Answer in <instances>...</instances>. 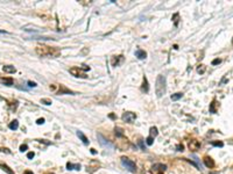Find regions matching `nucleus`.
<instances>
[{
	"mask_svg": "<svg viewBox=\"0 0 233 174\" xmlns=\"http://www.w3.org/2000/svg\"><path fill=\"white\" fill-rule=\"evenodd\" d=\"M114 130H115V135L118 136V137H122V136H124V132H122V129H121V128L117 127Z\"/></svg>",
	"mask_w": 233,
	"mask_h": 174,
	"instance_id": "nucleus-24",
	"label": "nucleus"
},
{
	"mask_svg": "<svg viewBox=\"0 0 233 174\" xmlns=\"http://www.w3.org/2000/svg\"><path fill=\"white\" fill-rule=\"evenodd\" d=\"M36 52L39 56H42V57H56L60 53L58 50H55L51 46H48V45H37Z\"/></svg>",
	"mask_w": 233,
	"mask_h": 174,
	"instance_id": "nucleus-2",
	"label": "nucleus"
},
{
	"mask_svg": "<svg viewBox=\"0 0 233 174\" xmlns=\"http://www.w3.org/2000/svg\"><path fill=\"white\" fill-rule=\"evenodd\" d=\"M97 138H98V142H99V144L103 146L104 148H108L110 151H113V148L114 146L111 144V143L107 141L106 138L104 137V136L101 135V134H97Z\"/></svg>",
	"mask_w": 233,
	"mask_h": 174,
	"instance_id": "nucleus-4",
	"label": "nucleus"
},
{
	"mask_svg": "<svg viewBox=\"0 0 233 174\" xmlns=\"http://www.w3.org/2000/svg\"><path fill=\"white\" fill-rule=\"evenodd\" d=\"M121 165L126 168L127 171H129V172H132V173H135V172H136V165H135V162H134L133 160H131L129 158H127V157H121Z\"/></svg>",
	"mask_w": 233,
	"mask_h": 174,
	"instance_id": "nucleus-3",
	"label": "nucleus"
},
{
	"mask_svg": "<svg viewBox=\"0 0 233 174\" xmlns=\"http://www.w3.org/2000/svg\"><path fill=\"white\" fill-rule=\"evenodd\" d=\"M67 168L69 169V171H71V169H77V171H79L80 165H73V164H71V162H68Z\"/></svg>",
	"mask_w": 233,
	"mask_h": 174,
	"instance_id": "nucleus-16",
	"label": "nucleus"
},
{
	"mask_svg": "<svg viewBox=\"0 0 233 174\" xmlns=\"http://www.w3.org/2000/svg\"><path fill=\"white\" fill-rule=\"evenodd\" d=\"M8 128L11 130H16L19 128V122H18L16 120H14V121H12V122L8 124Z\"/></svg>",
	"mask_w": 233,
	"mask_h": 174,
	"instance_id": "nucleus-15",
	"label": "nucleus"
},
{
	"mask_svg": "<svg viewBox=\"0 0 233 174\" xmlns=\"http://www.w3.org/2000/svg\"><path fill=\"white\" fill-rule=\"evenodd\" d=\"M200 148V143L198 141H196V139H192V141H190L189 143V148L191 150V151H197V150H199Z\"/></svg>",
	"mask_w": 233,
	"mask_h": 174,
	"instance_id": "nucleus-7",
	"label": "nucleus"
},
{
	"mask_svg": "<svg viewBox=\"0 0 233 174\" xmlns=\"http://www.w3.org/2000/svg\"><path fill=\"white\" fill-rule=\"evenodd\" d=\"M135 57L138 58V59H145L147 57V53L145 50H141V49H138L136 51H135Z\"/></svg>",
	"mask_w": 233,
	"mask_h": 174,
	"instance_id": "nucleus-9",
	"label": "nucleus"
},
{
	"mask_svg": "<svg viewBox=\"0 0 233 174\" xmlns=\"http://www.w3.org/2000/svg\"><path fill=\"white\" fill-rule=\"evenodd\" d=\"M141 90L145 92V93H148L149 92V86H148V80H147L146 77H143V84H142V87H141Z\"/></svg>",
	"mask_w": 233,
	"mask_h": 174,
	"instance_id": "nucleus-14",
	"label": "nucleus"
},
{
	"mask_svg": "<svg viewBox=\"0 0 233 174\" xmlns=\"http://www.w3.org/2000/svg\"><path fill=\"white\" fill-rule=\"evenodd\" d=\"M56 93H57V94H73L72 92L68 90V88L65 87V86H64V85H61V86H60V90H58V92H56Z\"/></svg>",
	"mask_w": 233,
	"mask_h": 174,
	"instance_id": "nucleus-12",
	"label": "nucleus"
},
{
	"mask_svg": "<svg viewBox=\"0 0 233 174\" xmlns=\"http://www.w3.org/2000/svg\"><path fill=\"white\" fill-rule=\"evenodd\" d=\"M232 44H233V39H232Z\"/></svg>",
	"mask_w": 233,
	"mask_h": 174,
	"instance_id": "nucleus-40",
	"label": "nucleus"
},
{
	"mask_svg": "<svg viewBox=\"0 0 233 174\" xmlns=\"http://www.w3.org/2000/svg\"><path fill=\"white\" fill-rule=\"evenodd\" d=\"M182 97H183V93H175V94H173V95L170 97V99H171L173 101H177V100H180Z\"/></svg>",
	"mask_w": 233,
	"mask_h": 174,
	"instance_id": "nucleus-18",
	"label": "nucleus"
},
{
	"mask_svg": "<svg viewBox=\"0 0 233 174\" xmlns=\"http://www.w3.org/2000/svg\"><path fill=\"white\" fill-rule=\"evenodd\" d=\"M76 135H77V137H78V138H79L80 141H82V142L84 143L85 145H87V144L90 143V141L87 139V137H86V136L84 135V134H83L82 131H79V130H78V131H76Z\"/></svg>",
	"mask_w": 233,
	"mask_h": 174,
	"instance_id": "nucleus-8",
	"label": "nucleus"
},
{
	"mask_svg": "<svg viewBox=\"0 0 233 174\" xmlns=\"http://www.w3.org/2000/svg\"><path fill=\"white\" fill-rule=\"evenodd\" d=\"M204 164H205L207 167H210V168H212L213 166H214V161H213V159L211 157H205V158H204Z\"/></svg>",
	"mask_w": 233,
	"mask_h": 174,
	"instance_id": "nucleus-10",
	"label": "nucleus"
},
{
	"mask_svg": "<svg viewBox=\"0 0 233 174\" xmlns=\"http://www.w3.org/2000/svg\"><path fill=\"white\" fill-rule=\"evenodd\" d=\"M183 150H184V146H183V145H181V144L177 145V151H183Z\"/></svg>",
	"mask_w": 233,
	"mask_h": 174,
	"instance_id": "nucleus-33",
	"label": "nucleus"
},
{
	"mask_svg": "<svg viewBox=\"0 0 233 174\" xmlns=\"http://www.w3.org/2000/svg\"><path fill=\"white\" fill-rule=\"evenodd\" d=\"M153 143H154V138L152 137V136H148V137L146 138V144L148 145V146H152Z\"/></svg>",
	"mask_w": 233,
	"mask_h": 174,
	"instance_id": "nucleus-23",
	"label": "nucleus"
},
{
	"mask_svg": "<svg viewBox=\"0 0 233 174\" xmlns=\"http://www.w3.org/2000/svg\"><path fill=\"white\" fill-rule=\"evenodd\" d=\"M41 103L49 106V104H51V100H49V99H41Z\"/></svg>",
	"mask_w": 233,
	"mask_h": 174,
	"instance_id": "nucleus-26",
	"label": "nucleus"
},
{
	"mask_svg": "<svg viewBox=\"0 0 233 174\" xmlns=\"http://www.w3.org/2000/svg\"><path fill=\"white\" fill-rule=\"evenodd\" d=\"M216 104H217L216 100H213L212 103L210 104V113H217V109H216Z\"/></svg>",
	"mask_w": 233,
	"mask_h": 174,
	"instance_id": "nucleus-22",
	"label": "nucleus"
},
{
	"mask_svg": "<svg viewBox=\"0 0 233 174\" xmlns=\"http://www.w3.org/2000/svg\"><path fill=\"white\" fill-rule=\"evenodd\" d=\"M34 157H35V153H34V152H28V155H27V158H28V159H33Z\"/></svg>",
	"mask_w": 233,
	"mask_h": 174,
	"instance_id": "nucleus-30",
	"label": "nucleus"
},
{
	"mask_svg": "<svg viewBox=\"0 0 233 174\" xmlns=\"http://www.w3.org/2000/svg\"><path fill=\"white\" fill-rule=\"evenodd\" d=\"M7 32H5V30H0V34H6Z\"/></svg>",
	"mask_w": 233,
	"mask_h": 174,
	"instance_id": "nucleus-37",
	"label": "nucleus"
},
{
	"mask_svg": "<svg viewBox=\"0 0 233 174\" xmlns=\"http://www.w3.org/2000/svg\"><path fill=\"white\" fill-rule=\"evenodd\" d=\"M166 90H167V80L164 76H157L156 78V83H155V93L157 97H163L166 94Z\"/></svg>",
	"mask_w": 233,
	"mask_h": 174,
	"instance_id": "nucleus-1",
	"label": "nucleus"
},
{
	"mask_svg": "<svg viewBox=\"0 0 233 174\" xmlns=\"http://www.w3.org/2000/svg\"><path fill=\"white\" fill-rule=\"evenodd\" d=\"M121 118H122V121H125L127 123H132L136 118V115L132 113V111H126V113H124L122 116H121Z\"/></svg>",
	"mask_w": 233,
	"mask_h": 174,
	"instance_id": "nucleus-6",
	"label": "nucleus"
},
{
	"mask_svg": "<svg viewBox=\"0 0 233 174\" xmlns=\"http://www.w3.org/2000/svg\"><path fill=\"white\" fill-rule=\"evenodd\" d=\"M177 16H178V14L176 13V14H175V15H174V16H173V19H176ZM175 26H177V20H175Z\"/></svg>",
	"mask_w": 233,
	"mask_h": 174,
	"instance_id": "nucleus-34",
	"label": "nucleus"
},
{
	"mask_svg": "<svg viewBox=\"0 0 233 174\" xmlns=\"http://www.w3.org/2000/svg\"><path fill=\"white\" fill-rule=\"evenodd\" d=\"M139 145H140V148H142V150H145V145H143V143H142V141H140V142H139Z\"/></svg>",
	"mask_w": 233,
	"mask_h": 174,
	"instance_id": "nucleus-35",
	"label": "nucleus"
},
{
	"mask_svg": "<svg viewBox=\"0 0 233 174\" xmlns=\"http://www.w3.org/2000/svg\"><path fill=\"white\" fill-rule=\"evenodd\" d=\"M27 148H28V146H27L26 144H22L20 146V151L21 152H25V151H27Z\"/></svg>",
	"mask_w": 233,
	"mask_h": 174,
	"instance_id": "nucleus-29",
	"label": "nucleus"
},
{
	"mask_svg": "<svg viewBox=\"0 0 233 174\" xmlns=\"http://www.w3.org/2000/svg\"><path fill=\"white\" fill-rule=\"evenodd\" d=\"M23 174H34V173L32 172V171H26V172H25Z\"/></svg>",
	"mask_w": 233,
	"mask_h": 174,
	"instance_id": "nucleus-36",
	"label": "nucleus"
},
{
	"mask_svg": "<svg viewBox=\"0 0 233 174\" xmlns=\"http://www.w3.org/2000/svg\"><path fill=\"white\" fill-rule=\"evenodd\" d=\"M69 72L72 74L73 77H77V78H86V73L85 71L82 69V67H77V66H75V67H71Z\"/></svg>",
	"mask_w": 233,
	"mask_h": 174,
	"instance_id": "nucleus-5",
	"label": "nucleus"
},
{
	"mask_svg": "<svg viewBox=\"0 0 233 174\" xmlns=\"http://www.w3.org/2000/svg\"><path fill=\"white\" fill-rule=\"evenodd\" d=\"M36 123H37L39 125H41V124H43V123H44V118H39V120L36 121Z\"/></svg>",
	"mask_w": 233,
	"mask_h": 174,
	"instance_id": "nucleus-32",
	"label": "nucleus"
},
{
	"mask_svg": "<svg viewBox=\"0 0 233 174\" xmlns=\"http://www.w3.org/2000/svg\"><path fill=\"white\" fill-rule=\"evenodd\" d=\"M197 72L200 73V74L204 73V72H205V65H199V66L197 67Z\"/></svg>",
	"mask_w": 233,
	"mask_h": 174,
	"instance_id": "nucleus-25",
	"label": "nucleus"
},
{
	"mask_svg": "<svg viewBox=\"0 0 233 174\" xmlns=\"http://www.w3.org/2000/svg\"><path fill=\"white\" fill-rule=\"evenodd\" d=\"M212 145L213 146H218V148H223L224 146L223 142H212Z\"/></svg>",
	"mask_w": 233,
	"mask_h": 174,
	"instance_id": "nucleus-27",
	"label": "nucleus"
},
{
	"mask_svg": "<svg viewBox=\"0 0 233 174\" xmlns=\"http://www.w3.org/2000/svg\"><path fill=\"white\" fill-rule=\"evenodd\" d=\"M157 135H159L157 128H156V127H152V128H150V135H149V136H152L153 138H155V137H156Z\"/></svg>",
	"mask_w": 233,
	"mask_h": 174,
	"instance_id": "nucleus-20",
	"label": "nucleus"
},
{
	"mask_svg": "<svg viewBox=\"0 0 233 174\" xmlns=\"http://www.w3.org/2000/svg\"><path fill=\"white\" fill-rule=\"evenodd\" d=\"M2 70L6 72V73H15L16 72V69L12 66V65H4L2 66Z\"/></svg>",
	"mask_w": 233,
	"mask_h": 174,
	"instance_id": "nucleus-11",
	"label": "nucleus"
},
{
	"mask_svg": "<svg viewBox=\"0 0 233 174\" xmlns=\"http://www.w3.org/2000/svg\"><path fill=\"white\" fill-rule=\"evenodd\" d=\"M0 81L6 86H12L13 85V79L12 78H0Z\"/></svg>",
	"mask_w": 233,
	"mask_h": 174,
	"instance_id": "nucleus-13",
	"label": "nucleus"
},
{
	"mask_svg": "<svg viewBox=\"0 0 233 174\" xmlns=\"http://www.w3.org/2000/svg\"><path fill=\"white\" fill-rule=\"evenodd\" d=\"M159 174H163V173H162V172H160V173H159Z\"/></svg>",
	"mask_w": 233,
	"mask_h": 174,
	"instance_id": "nucleus-39",
	"label": "nucleus"
},
{
	"mask_svg": "<svg viewBox=\"0 0 233 174\" xmlns=\"http://www.w3.org/2000/svg\"><path fill=\"white\" fill-rule=\"evenodd\" d=\"M28 86L29 87H36L37 85H36V83H33V81H28Z\"/></svg>",
	"mask_w": 233,
	"mask_h": 174,
	"instance_id": "nucleus-31",
	"label": "nucleus"
},
{
	"mask_svg": "<svg viewBox=\"0 0 233 174\" xmlns=\"http://www.w3.org/2000/svg\"><path fill=\"white\" fill-rule=\"evenodd\" d=\"M221 63V59L220 58H217V59H213L212 60V65H218Z\"/></svg>",
	"mask_w": 233,
	"mask_h": 174,
	"instance_id": "nucleus-28",
	"label": "nucleus"
},
{
	"mask_svg": "<svg viewBox=\"0 0 233 174\" xmlns=\"http://www.w3.org/2000/svg\"><path fill=\"white\" fill-rule=\"evenodd\" d=\"M210 174H219V173H214V172H210Z\"/></svg>",
	"mask_w": 233,
	"mask_h": 174,
	"instance_id": "nucleus-38",
	"label": "nucleus"
},
{
	"mask_svg": "<svg viewBox=\"0 0 233 174\" xmlns=\"http://www.w3.org/2000/svg\"><path fill=\"white\" fill-rule=\"evenodd\" d=\"M48 174H54V173H48Z\"/></svg>",
	"mask_w": 233,
	"mask_h": 174,
	"instance_id": "nucleus-41",
	"label": "nucleus"
},
{
	"mask_svg": "<svg viewBox=\"0 0 233 174\" xmlns=\"http://www.w3.org/2000/svg\"><path fill=\"white\" fill-rule=\"evenodd\" d=\"M0 168L2 169V171H5L6 173H8V174H14V172L11 169V168L8 167L7 165H2V164H0Z\"/></svg>",
	"mask_w": 233,
	"mask_h": 174,
	"instance_id": "nucleus-17",
	"label": "nucleus"
},
{
	"mask_svg": "<svg viewBox=\"0 0 233 174\" xmlns=\"http://www.w3.org/2000/svg\"><path fill=\"white\" fill-rule=\"evenodd\" d=\"M122 60H124V57H122V56H119V59H115V58H114L113 60H112V65H113V66H118V65H120V63H121Z\"/></svg>",
	"mask_w": 233,
	"mask_h": 174,
	"instance_id": "nucleus-21",
	"label": "nucleus"
},
{
	"mask_svg": "<svg viewBox=\"0 0 233 174\" xmlns=\"http://www.w3.org/2000/svg\"><path fill=\"white\" fill-rule=\"evenodd\" d=\"M191 158H192V160L195 161V162H196V166H197V168H198V169H202V165H200L198 157H196L195 155H191Z\"/></svg>",
	"mask_w": 233,
	"mask_h": 174,
	"instance_id": "nucleus-19",
	"label": "nucleus"
}]
</instances>
